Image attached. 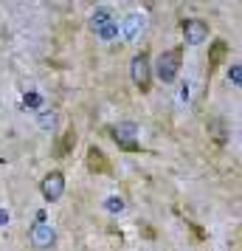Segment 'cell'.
Returning a JSON list of instances; mask_svg holds the SVG:
<instances>
[{
	"mask_svg": "<svg viewBox=\"0 0 242 251\" xmlns=\"http://www.w3.org/2000/svg\"><path fill=\"white\" fill-rule=\"evenodd\" d=\"M180 65H183V46L177 48H169V51H163L158 62H155V76L163 82V85H169V82L177 79V74H180Z\"/></svg>",
	"mask_w": 242,
	"mask_h": 251,
	"instance_id": "6da1fadb",
	"label": "cell"
},
{
	"mask_svg": "<svg viewBox=\"0 0 242 251\" xmlns=\"http://www.w3.org/2000/svg\"><path fill=\"white\" fill-rule=\"evenodd\" d=\"M141 28H144V17L141 14H127L121 23H118V31H121V37H124V43H135L141 34Z\"/></svg>",
	"mask_w": 242,
	"mask_h": 251,
	"instance_id": "9c48e42d",
	"label": "cell"
},
{
	"mask_svg": "<svg viewBox=\"0 0 242 251\" xmlns=\"http://www.w3.org/2000/svg\"><path fill=\"white\" fill-rule=\"evenodd\" d=\"M104 133L113 138L115 147L124 150V152H138V150H141V141H138V136H135L138 130H135V125H132V122H118V125L107 127Z\"/></svg>",
	"mask_w": 242,
	"mask_h": 251,
	"instance_id": "277c9868",
	"label": "cell"
},
{
	"mask_svg": "<svg viewBox=\"0 0 242 251\" xmlns=\"http://www.w3.org/2000/svg\"><path fill=\"white\" fill-rule=\"evenodd\" d=\"M186 226L192 228V234H195V237H197V240H206V231H203V228L197 226V223H186Z\"/></svg>",
	"mask_w": 242,
	"mask_h": 251,
	"instance_id": "2e32d148",
	"label": "cell"
},
{
	"mask_svg": "<svg viewBox=\"0 0 242 251\" xmlns=\"http://www.w3.org/2000/svg\"><path fill=\"white\" fill-rule=\"evenodd\" d=\"M104 209H107V212H121V209H124V198H118V195L107 198V201H104Z\"/></svg>",
	"mask_w": 242,
	"mask_h": 251,
	"instance_id": "5bb4252c",
	"label": "cell"
},
{
	"mask_svg": "<svg viewBox=\"0 0 242 251\" xmlns=\"http://www.w3.org/2000/svg\"><path fill=\"white\" fill-rule=\"evenodd\" d=\"M28 240H31V246L37 251H48L57 243V231H54V226H48L45 220H40V223H34L28 228Z\"/></svg>",
	"mask_w": 242,
	"mask_h": 251,
	"instance_id": "5b68a950",
	"label": "cell"
},
{
	"mask_svg": "<svg viewBox=\"0 0 242 251\" xmlns=\"http://www.w3.org/2000/svg\"><path fill=\"white\" fill-rule=\"evenodd\" d=\"M180 31H183V40L186 46H200V43H206L208 40V23L206 20H200V17H189L180 23Z\"/></svg>",
	"mask_w": 242,
	"mask_h": 251,
	"instance_id": "8992f818",
	"label": "cell"
},
{
	"mask_svg": "<svg viewBox=\"0 0 242 251\" xmlns=\"http://www.w3.org/2000/svg\"><path fill=\"white\" fill-rule=\"evenodd\" d=\"M43 198H45L48 203H57V201H62V195H65V175L59 170L48 172L45 178H43Z\"/></svg>",
	"mask_w": 242,
	"mask_h": 251,
	"instance_id": "52a82bcc",
	"label": "cell"
},
{
	"mask_svg": "<svg viewBox=\"0 0 242 251\" xmlns=\"http://www.w3.org/2000/svg\"><path fill=\"white\" fill-rule=\"evenodd\" d=\"M141 231H144V237H155V231H152V228H150V223H141Z\"/></svg>",
	"mask_w": 242,
	"mask_h": 251,
	"instance_id": "e0dca14e",
	"label": "cell"
},
{
	"mask_svg": "<svg viewBox=\"0 0 242 251\" xmlns=\"http://www.w3.org/2000/svg\"><path fill=\"white\" fill-rule=\"evenodd\" d=\"M25 104H31V107H40V96H25Z\"/></svg>",
	"mask_w": 242,
	"mask_h": 251,
	"instance_id": "ac0fdd59",
	"label": "cell"
},
{
	"mask_svg": "<svg viewBox=\"0 0 242 251\" xmlns=\"http://www.w3.org/2000/svg\"><path fill=\"white\" fill-rule=\"evenodd\" d=\"M73 150H76V130H73V127H68V130L62 133V138H59L57 155H59V158H68Z\"/></svg>",
	"mask_w": 242,
	"mask_h": 251,
	"instance_id": "8fae6325",
	"label": "cell"
},
{
	"mask_svg": "<svg viewBox=\"0 0 242 251\" xmlns=\"http://www.w3.org/2000/svg\"><path fill=\"white\" fill-rule=\"evenodd\" d=\"M3 223H9V215H6V212L0 209V226H3Z\"/></svg>",
	"mask_w": 242,
	"mask_h": 251,
	"instance_id": "d6986e66",
	"label": "cell"
},
{
	"mask_svg": "<svg viewBox=\"0 0 242 251\" xmlns=\"http://www.w3.org/2000/svg\"><path fill=\"white\" fill-rule=\"evenodd\" d=\"M228 79L240 88V82H242V74H240V65H231V71H228Z\"/></svg>",
	"mask_w": 242,
	"mask_h": 251,
	"instance_id": "9a60e30c",
	"label": "cell"
},
{
	"mask_svg": "<svg viewBox=\"0 0 242 251\" xmlns=\"http://www.w3.org/2000/svg\"><path fill=\"white\" fill-rule=\"evenodd\" d=\"M208 136L214 138V141H217L220 147H222V144H225V141H228V130H225V122H222V119H211V122H208Z\"/></svg>",
	"mask_w": 242,
	"mask_h": 251,
	"instance_id": "7c38bea8",
	"label": "cell"
},
{
	"mask_svg": "<svg viewBox=\"0 0 242 251\" xmlns=\"http://www.w3.org/2000/svg\"><path fill=\"white\" fill-rule=\"evenodd\" d=\"M90 28H93V34L99 37V40H104V43L115 40L118 37V20H115L113 9H107V6L96 9L90 14Z\"/></svg>",
	"mask_w": 242,
	"mask_h": 251,
	"instance_id": "7a4b0ae2",
	"label": "cell"
},
{
	"mask_svg": "<svg viewBox=\"0 0 242 251\" xmlns=\"http://www.w3.org/2000/svg\"><path fill=\"white\" fill-rule=\"evenodd\" d=\"M40 127H43V130H54V127H57V116L51 113V110H43V113H40Z\"/></svg>",
	"mask_w": 242,
	"mask_h": 251,
	"instance_id": "4fadbf2b",
	"label": "cell"
},
{
	"mask_svg": "<svg viewBox=\"0 0 242 251\" xmlns=\"http://www.w3.org/2000/svg\"><path fill=\"white\" fill-rule=\"evenodd\" d=\"M85 164H88V170H90L93 175H104V172L113 170V167H110V161H107V155H104V150L96 147V144L88 147V158H85Z\"/></svg>",
	"mask_w": 242,
	"mask_h": 251,
	"instance_id": "ba28073f",
	"label": "cell"
},
{
	"mask_svg": "<svg viewBox=\"0 0 242 251\" xmlns=\"http://www.w3.org/2000/svg\"><path fill=\"white\" fill-rule=\"evenodd\" d=\"M130 76H132V82H135V88L141 93L152 91V62H150V51L147 48L132 57V62H130Z\"/></svg>",
	"mask_w": 242,
	"mask_h": 251,
	"instance_id": "3957f363",
	"label": "cell"
},
{
	"mask_svg": "<svg viewBox=\"0 0 242 251\" xmlns=\"http://www.w3.org/2000/svg\"><path fill=\"white\" fill-rule=\"evenodd\" d=\"M225 57H228V43H225V40H214V43L208 46V76L225 62Z\"/></svg>",
	"mask_w": 242,
	"mask_h": 251,
	"instance_id": "30bf717a",
	"label": "cell"
}]
</instances>
